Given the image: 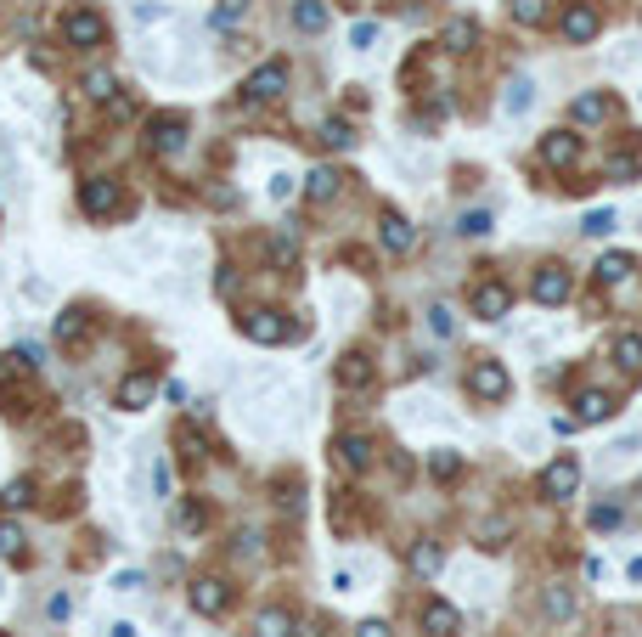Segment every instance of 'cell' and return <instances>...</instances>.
<instances>
[{
  "label": "cell",
  "instance_id": "obj_23",
  "mask_svg": "<svg viewBox=\"0 0 642 637\" xmlns=\"http://www.w3.org/2000/svg\"><path fill=\"white\" fill-rule=\"evenodd\" d=\"M293 632V615L288 610H259L254 615V637H288Z\"/></svg>",
  "mask_w": 642,
  "mask_h": 637
},
{
  "label": "cell",
  "instance_id": "obj_38",
  "mask_svg": "<svg viewBox=\"0 0 642 637\" xmlns=\"http://www.w3.org/2000/svg\"><path fill=\"white\" fill-rule=\"evenodd\" d=\"M0 553H6V558H17V553H23V530H17L12 519H0Z\"/></svg>",
  "mask_w": 642,
  "mask_h": 637
},
{
  "label": "cell",
  "instance_id": "obj_15",
  "mask_svg": "<svg viewBox=\"0 0 642 637\" xmlns=\"http://www.w3.org/2000/svg\"><path fill=\"white\" fill-rule=\"evenodd\" d=\"M378 243L389 249V254H412V243H417V231L405 226L400 215H384V226H378Z\"/></svg>",
  "mask_w": 642,
  "mask_h": 637
},
{
  "label": "cell",
  "instance_id": "obj_45",
  "mask_svg": "<svg viewBox=\"0 0 642 637\" xmlns=\"http://www.w3.org/2000/svg\"><path fill=\"white\" fill-rule=\"evenodd\" d=\"M270 197H277V204H288V197H293V175H270Z\"/></svg>",
  "mask_w": 642,
  "mask_h": 637
},
{
  "label": "cell",
  "instance_id": "obj_31",
  "mask_svg": "<svg viewBox=\"0 0 642 637\" xmlns=\"http://www.w3.org/2000/svg\"><path fill=\"white\" fill-rule=\"evenodd\" d=\"M304 192H310V204H332L338 175H332V170H310V186H304Z\"/></svg>",
  "mask_w": 642,
  "mask_h": 637
},
{
  "label": "cell",
  "instance_id": "obj_12",
  "mask_svg": "<svg viewBox=\"0 0 642 637\" xmlns=\"http://www.w3.org/2000/svg\"><path fill=\"white\" fill-rule=\"evenodd\" d=\"M473 311H479L485 322L507 316V311H513V288H507V282H479V288H473Z\"/></svg>",
  "mask_w": 642,
  "mask_h": 637
},
{
  "label": "cell",
  "instance_id": "obj_21",
  "mask_svg": "<svg viewBox=\"0 0 642 637\" xmlns=\"http://www.w3.org/2000/svg\"><path fill=\"white\" fill-rule=\"evenodd\" d=\"M293 28L321 35V28H327V6H321V0H293Z\"/></svg>",
  "mask_w": 642,
  "mask_h": 637
},
{
  "label": "cell",
  "instance_id": "obj_39",
  "mask_svg": "<svg viewBox=\"0 0 642 637\" xmlns=\"http://www.w3.org/2000/svg\"><path fill=\"white\" fill-rule=\"evenodd\" d=\"M428 333H434V339H451V333H457V322H451V311H446V305H434V311H428Z\"/></svg>",
  "mask_w": 642,
  "mask_h": 637
},
{
  "label": "cell",
  "instance_id": "obj_47",
  "mask_svg": "<svg viewBox=\"0 0 642 637\" xmlns=\"http://www.w3.org/2000/svg\"><path fill=\"white\" fill-rule=\"evenodd\" d=\"M181 525H186V530H197V525H203V508H197V502H186V508H181Z\"/></svg>",
  "mask_w": 642,
  "mask_h": 637
},
{
  "label": "cell",
  "instance_id": "obj_32",
  "mask_svg": "<svg viewBox=\"0 0 642 637\" xmlns=\"http://www.w3.org/2000/svg\"><path fill=\"white\" fill-rule=\"evenodd\" d=\"M547 615L553 621H569L574 615V592L569 587H547Z\"/></svg>",
  "mask_w": 642,
  "mask_h": 637
},
{
  "label": "cell",
  "instance_id": "obj_30",
  "mask_svg": "<svg viewBox=\"0 0 642 637\" xmlns=\"http://www.w3.org/2000/svg\"><path fill=\"white\" fill-rule=\"evenodd\" d=\"M321 147H332V153H338V147H355V130H350L344 119H327V124H321Z\"/></svg>",
  "mask_w": 642,
  "mask_h": 637
},
{
  "label": "cell",
  "instance_id": "obj_41",
  "mask_svg": "<svg viewBox=\"0 0 642 637\" xmlns=\"http://www.w3.org/2000/svg\"><path fill=\"white\" fill-rule=\"evenodd\" d=\"M507 530H513L507 519H490V525L479 530V536H485V547H501V542H507Z\"/></svg>",
  "mask_w": 642,
  "mask_h": 637
},
{
  "label": "cell",
  "instance_id": "obj_37",
  "mask_svg": "<svg viewBox=\"0 0 642 637\" xmlns=\"http://www.w3.org/2000/svg\"><path fill=\"white\" fill-rule=\"evenodd\" d=\"M0 502H6V508H28V502H34V485H28V480H12L6 491H0Z\"/></svg>",
  "mask_w": 642,
  "mask_h": 637
},
{
  "label": "cell",
  "instance_id": "obj_44",
  "mask_svg": "<svg viewBox=\"0 0 642 637\" xmlns=\"http://www.w3.org/2000/svg\"><path fill=\"white\" fill-rule=\"evenodd\" d=\"M248 12V0H220V12H215V23H231V17H243Z\"/></svg>",
  "mask_w": 642,
  "mask_h": 637
},
{
  "label": "cell",
  "instance_id": "obj_28",
  "mask_svg": "<svg viewBox=\"0 0 642 637\" xmlns=\"http://www.w3.org/2000/svg\"><path fill=\"white\" fill-rule=\"evenodd\" d=\"M270 265H277V271H293V265H299V243L288 238V231L270 238Z\"/></svg>",
  "mask_w": 642,
  "mask_h": 637
},
{
  "label": "cell",
  "instance_id": "obj_7",
  "mask_svg": "<svg viewBox=\"0 0 642 637\" xmlns=\"http://www.w3.org/2000/svg\"><path fill=\"white\" fill-rule=\"evenodd\" d=\"M79 204H85V215H113L119 209V181H108V175H90L85 186H79Z\"/></svg>",
  "mask_w": 642,
  "mask_h": 637
},
{
  "label": "cell",
  "instance_id": "obj_35",
  "mask_svg": "<svg viewBox=\"0 0 642 637\" xmlns=\"http://www.w3.org/2000/svg\"><path fill=\"white\" fill-rule=\"evenodd\" d=\"M457 231H462V238H485V231H490V215H485V209H468V215L457 220Z\"/></svg>",
  "mask_w": 642,
  "mask_h": 637
},
{
  "label": "cell",
  "instance_id": "obj_17",
  "mask_svg": "<svg viewBox=\"0 0 642 637\" xmlns=\"http://www.w3.org/2000/svg\"><path fill=\"white\" fill-rule=\"evenodd\" d=\"M332 457H338V468H350V474H355V468L372 462V446L361 441V434H338V441H332Z\"/></svg>",
  "mask_w": 642,
  "mask_h": 637
},
{
  "label": "cell",
  "instance_id": "obj_29",
  "mask_svg": "<svg viewBox=\"0 0 642 637\" xmlns=\"http://www.w3.org/2000/svg\"><path fill=\"white\" fill-rule=\"evenodd\" d=\"M608 175H615V181H637L642 175V147H626L620 158H608Z\"/></svg>",
  "mask_w": 642,
  "mask_h": 637
},
{
  "label": "cell",
  "instance_id": "obj_5",
  "mask_svg": "<svg viewBox=\"0 0 642 637\" xmlns=\"http://www.w3.org/2000/svg\"><path fill=\"white\" fill-rule=\"evenodd\" d=\"M248 102H277V96L288 90V62H265V69L248 74Z\"/></svg>",
  "mask_w": 642,
  "mask_h": 637
},
{
  "label": "cell",
  "instance_id": "obj_2",
  "mask_svg": "<svg viewBox=\"0 0 642 637\" xmlns=\"http://www.w3.org/2000/svg\"><path fill=\"white\" fill-rule=\"evenodd\" d=\"M558 35L569 46H592L603 35V12H597V0H569L563 17H558Z\"/></svg>",
  "mask_w": 642,
  "mask_h": 637
},
{
  "label": "cell",
  "instance_id": "obj_26",
  "mask_svg": "<svg viewBox=\"0 0 642 637\" xmlns=\"http://www.w3.org/2000/svg\"><path fill=\"white\" fill-rule=\"evenodd\" d=\"M615 361L626 366V373H642V339H637V333H620V339H615Z\"/></svg>",
  "mask_w": 642,
  "mask_h": 637
},
{
  "label": "cell",
  "instance_id": "obj_18",
  "mask_svg": "<svg viewBox=\"0 0 642 637\" xmlns=\"http://www.w3.org/2000/svg\"><path fill=\"white\" fill-rule=\"evenodd\" d=\"M574 153H581V147H574V136H569V130H553V136L541 142V158H547L553 170H569V164H574Z\"/></svg>",
  "mask_w": 642,
  "mask_h": 637
},
{
  "label": "cell",
  "instance_id": "obj_6",
  "mask_svg": "<svg viewBox=\"0 0 642 637\" xmlns=\"http://www.w3.org/2000/svg\"><path fill=\"white\" fill-rule=\"evenodd\" d=\"M530 299H535V305H563V299H569V271H563V265H541L535 282H530Z\"/></svg>",
  "mask_w": 642,
  "mask_h": 637
},
{
  "label": "cell",
  "instance_id": "obj_34",
  "mask_svg": "<svg viewBox=\"0 0 642 637\" xmlns=\"http://www.w3.org/2000/svg\"><path fill=\"white\" fill-rule=\"evenodd\" d=\"M615 226H620V220H615V209H592V215L581 220V231H586V238H608Z\"/></svg>",
  "mask_w": 642,
  "mask_h": 637
},
{
  "label": "cell",
  "instance_id": "obj_27",
  "mask_svg": "<svg viewBox=\"0 0 642 637\" xmlns=\"http://www.w3.org/2000/svg\"><path fill=\"white\" fill-rule=\"evenodd\" d=\"M85 333H90L85 311H62V316H57V339H62V345H79V339H85Z\"/></svg>",
  "mask_w": 642,
  "mask_h": 637
},
{
  "label": "cell",
  "instance_id": "obj_46",
  "mask_svg": "<svg viewBox=\"0 0 642 637\" xmlns=\"http://www.w3.org/2000/svg\"><path fill=\"white\" fill-rule=\"evenodd\" d=\"M153 485H158V496H169V485H175V480H169V462L153 468Z\"/></svg>",
  "mask_w": 642,
  "mask_h": 637
},
{
  "label": "cell",
  "instance_id": "obj_40",
  "mask_svg": "<svg viewBox=\"0 0 642 637\" xmlns=\"http://www.w3.org/2000/svg\"><path fill=\"white\" fill-rule=\"evenodd\" d=\"M12 361H17V366H40V361H46V350L34 345V339H23V345L12 350Z\"/></svg>",
  "mask_w": 642,
  "mask_h": 637
},
{
  "label": "cell",
  "instance_id": "obj_42",
  "mask_svg": "<svg viewBox=\"0 0 642 637\" xmlns=\"http://www.w3.org/2000/svg\"><path fill=\"white\" fill-rule=\"evenodd\" d=\"M620 519H626V514H620V508H608V502H603V508H592V525H597V530H608V525H620Z\"/></svg>",
  "mask_w": 642,
  "mask_h": 637
},
{
  "label": "cell",
  "instance_id": "obj_19",
  "mask_svg": "<svg viewBox=\"0 0 642 637\" xmlns=\"http://www.w3.org/2000/svg\"><path fill=\"white\" fill-rule=\"evenodd\" d=\"M405 564H412V576H439V564H446V553H439V542H412V553H405Z\"/></svg>",
  "mask_w": 642,
  "mask_h": 637
},
{
  "label": "cell",
  "instance_id": "obj_10",
  "mask_svg": "<svg viewBox=\"0 0 642 637\" xmlns=\"http://www.w3.org/2000/svg\"><path fill=\"white\" fill-rule=\"evenodd\" d=\"M181 142H186V119H181V113L153 119V136H147V147H153L158 158H175V153H181Z\"/></svg>",
  "mask_w": 642,
  "mask_h": 637
},
{
  "label": "cell",
  "instance_id": "obj_49",
  "mask_svg": "<svg viewBox=\"0 0 642 637\" xmlns=\"http://www.w3.org/2000/svg\"><path fill=\"white\" fill-rule=\"evenodd\" d=\"M553 429H558V434H574V429H581V418H569V412H558V418H553Z\"/></svg>",
  "mask_w": 642,
  "mask_h": 637
},
{
  "label": "cell",
  "instance_id": "obj_11",
  "mask_svg": "<svg viewBox=\"0 0 642 637\" xmlns=\"http://www.w3.org/2000/svg\"><path fill=\"white\" fill-rule=\"evenodd\" d=\"M226 603H231V587H226L220 576H197V581H192V610H197V615H220Z\"/></svg>",
  "mask_w": 642,
  "mask_h": 637
},
{
  "label": "cell",
  "instance_id": "obj_20",
  "mask_svg": "<svg viewBox=\"0 0 642 637\" xmlns=\"http://www.w3.org/2000/svg\"><path fill=\"white\" fill-rule=\"evenodd\" d=\"M574 418H581V423H603V418H615V395L586 389L581 400H574Z\"/></svg>",
  "mask_w": 642,
  "mask_h": 637
},
{
  "label": "cell",
  "instance_id": "obj_43",
  "mask_svg": "<svg viewBox=\"0 0 642 637\" xmlns=\"http://www.w3.org/2000/svg\"><path fill=\"white\" fill-rule=\"evenodd\" d=\"M428 468H434V474H457V468H462V457H457V451H439Z\"/></svg>",
  "mask_w": 642,
  "mask_h": 637
},
{
  "label": "cell",
  "instance_id": "obj_25",
  "mask_svg": "<svg viewBox=\"0 0 642 637\" xmlns=\"http://www.w3.org/2000/svg\"><path fill=\"white\" fill-rule=\"evenodd\" d=\"M626 277H631V254H603V260H597V282L615 288V282H626Z\"/></svg>",
  "mask_w": 642,
  "mask_h": 637
},
{
  "label": "cell",
  "instance_id": "obj_22",
  "mask_svg": "<svg viewBox=\"0 0 642 637\" xmlns=\"http://www.w3.org/2000/svg\"><path fill=\"white\" fill-rule=\"evenodd\" d=\"M423 626H428V632H439V637H451V632H457V610L434 598V603H423Z\"/></svg>",
  "mask_w": 642,
  "mask_h": 637
},
{
  "label": "cell",
  "instance_id": "obj_33",
  "mask_svg": "<svg viewBox=\"0 0 642 637\" xmlns=\"http://www.w3.org/2000/svg\"><path fill=\"white\" fill-rule=\"evenodd\" d=\"M530 102H535V85H530V80H513V85H507V102H501V108H507V113H524Z\"/></svg>",
  "mask_w": 642,
  "mask_h": 637
},
{
  "label": "cell",
  "instance_id": "obj_14",
  "mask_svg": "<svg viewBox=\"0 0 642 637\" xmlns=\"http://www.w3.org/2000/svg\"><path fill=\"white\" fill-rule=\"evenodd\" d=\"M372 378H378V373H372V361L361 356V350H350L344 361H338V389H372Z\"/></svg>",
  "mask_w": 642,
  "mask_h": 637
},
{
  "label": "cell",
  "instance_id": "obj_48",
  "mask_svg": "<svg viewBox=\"0 0 642 637\" xmlns=\"http://www.w3.org/2000/svg\"><path fill=\"white\" fill-rule=\"evenodd\" d=\"M355 637H389V626H384V621H361V632H355Z\"/></svg>",
  "mask_w": 642,
  "mask_h": 637
},
{
  "label": "cell",
  "instance_id": "obj_24",
  "mask_svg": "<svg viewBox=\"0 0 642 637\" xmlns=\"http://www.w3.org/2000/svg\"><path fill=\"white\" fill-rule=\"evenodd\" d=\"M113 90H119V80H113L108 69H90V74H85V96H90V102L108 108V102H113Z\"/></svg>",
  "mask_w": 642,
  "mask_h": 637
},
{
  "label": "cell",
  "instance_id": "obj_16",
  "mask_svg": "<svg viewBox=\"0 0 642 637\" xmlns=\"http://www.w3.org/2000/svg\"><path fill=\"white\" fill-rule=\"evenodd\" d=\"M153 389H158V384H153L147 373H130V378H119V407H124V412H142L147 400H153Z\"/></svg>",
  "mask_w": 642,
  "mask_h": 637
},
{
  "label": "cell",
  "instance_id": "obj_4",
  "mask_svg": "<svg viewBox=\"0 0 642 637\" xmlns=\"http://www.w3.org/2000/svg\"><path fill=\"white\" fill-rule=\"evenodd\" d=\"M243 333H248L254 345H282V339H288L293 327H288V316H282V311L259 305V311H248V316H243Z\"/></svg>",
  "mask_w": 642,
  "mask_h": 637
},
{
  "label": "cell",
  "instance_id": "obj_8",
  "mask_svg": "<svg viewBox=\"0 0 642 637\" xmlns=\"http://www.w3.org/2000/svg\"><path fill=\"white\" fill-rule=\"evenodd\" d=\"M574 485H581V462H574V457H558L547 474H541V491H547L553 502H569V496H574Z\"/></svg>",
  "mask_w": 642,
  "mask_h": 637
},
{
  "label": "cell",
  "instance_id": "obj_3",
  "mask_svg": "<svg viewBox=\"0 0 642 637\" xmlns=\"http://www.w3.org/2000/svg\"><path fill=\"white\" fill-rule=\"evenodd\" d=\"M468 389L479 395V400H507V389H513V378H507V366L501 361H473V373H468Z\"/></svg>",
  "mask_w": 642,
  "mask_h": 637
},
{
  "label": "cell",
  "instance_id": "obj_36",
  "mask_svg": "<svg viewBox=\"0 0 642 637\" xmlns=\"http://www.w3.org/2000/svg\"><path fill=\"white\" fill-rule=\"evenodd\" d=\"M513 17H519L524 28H535L541 17H547V0H513Z\"/></svg>",
  "mask_w": 642,
  "mask_h": 637
},
{
  "label": "cell",
  "instance_id": "obj_13",
  "mask_svg": "<svg viewBox=\"0 0 642 637\" xmlns=\"http://www.w3.org/2000/svg\"><path fill=\"white\" fill-rule=\"evenodd\" d=\"M439 46H446L451 57H468L473 46H479V23H473V17H451L446 28H439Z\"/></svg>",
  "mask_w": 642,
  "mask_h": 637
},
{
  "label": "cell",
  "instance_id": "obj_50",
  "mask_svg": "<svg viewBox=\"0 0 642 637\" xmlns=\"http://www.w3.org/2000/svg\"><path fill=\"white\" fill-rule=\"evenodd\" d=\"M113 637H135V626H113Z\"/></svg>",
  "mask_w": 642,
  "mask_h": 637
},
{
  "label": "cell",
  "instance_id": "obj_9",
  "mask_svg": "<svg viewBox=\"0 0 642 637\" xmlns=\"http://www.w3.org/2000/svg\"><path fill=\"white\" fill-rule=\"evenodd\" d=\"M608 113H615V90H586L569 102V124H603Z\"/></svg>",
  "mask_w": 642,
  "mask_h": 637
},
{
  "label": "cell",
  "instance_id": "obj_1",
  "mask_svg": "<svg viewBox=\"0 0 642 637\" xmlns=\"http://www.w3.org/2000/svg\"><path fill=\"white\" fill-rule=\"evenodd\" d=\"M62 40L74 46V51H96V46H108V17H101L96 6H74L62 17Z\"/></svg>",
  "mask_w": 642,
  "mask_h": 637
}]
</instances>
